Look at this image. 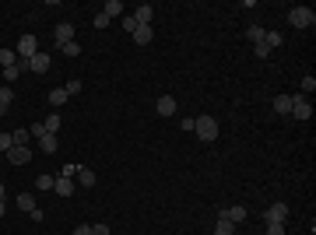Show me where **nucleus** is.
<instances>
[{"mask_svg": "<svg viewBox=\"0 0 316 235\" xmlns=\"http://www.w3.org/2000/svg\"><path fill=\"white\" fill-rule=\"evenodd\" d=\"M193 134H197L204 144H211V141L218 137V120H215V116H197V120H193Z\"/></svg>", "mask_w": 316, "mask_h": 235, "instance_id": "f257e3e1", "label": "nucleus"}, {"mask_svg": "<svg viewBox=\"0 0 316 235\" xmlns=\"http://www.w3.org/2000/svg\"><path fill=\"white\" fill-rule=\"evenodd\" d=\"M288 25H292V28H313L316 25V11L302 7V4L292 7V11H288Z\"/></svg>", "mask_w": 316, "mask_h": 235, "instance_id": "f03ea898", "label": "nucleus"}, {"mask_svg": "<svg viewBox=\"0 0 316 235\" xmlns=\"http://www.w3.org/2000/svg\"><path fill=\"white\" fill-rule=\"evenodd\" d=\"M292 116H295L299 123H309V120H313V102H309L306 95H292Z\"/></svg>", "mask_w": 316, "mask_h": 235, "instance_id": "7ed1b4c3", "label": "nucleus"}, {"mask_svg": "<svg viewBox=\"0 0 316 235\" xmlns=\"http://www.w3.org/2000/svg\"><path fill=\"white\" fill-rule=\"evenodd\" d=\"M14 53H18V60H32V56L39 53V39H35V35H21L18 46H14Z\"/></svg>", "mask_w": 316, "mask_h": 235, "instance_id": "20e7f679", "label": "nucleus"}, {"mask_svg": "<svg viewBox=\"0 0 316 235\" xmlns=\"http://www.w3.org/2000/svg\"><path fill=\"white\" fill-rule=\"evenodd\" d=\"M285 218H288V207L285 204H271L264 211V225H285Z\"/></svg>", "mask_w": 316, "mask_h": 235, "instance_id": "39448f33", "label": "nucleus"}, {"mask_svg": "<svg viewBox=\"0 0 316 235\" xmlns=\"http://www.w3.org/2000/svg\"><path fill=\"white\" fill-rule=\"evenodd\" d=\"M53 42H57V46H67V42H74V25H71V21H60V25L53 28Z\"/></svg>", "mask_w": 316, "mask_h": 235, "instance_id": "423d86ee", "label": "nucleus"}, {"mask_svg": "<svg viewBox=\"0 0 316 235\" xmlns=\"http://www.w3.org/2000/svg\"><path fill=\"white\" fill-rule=\"evenodd\" d=\"M49 64H53V56L39 49V53H35V56L28 60V71H35V74H46V71H49Z\"/></svg>", "mask_w": 316, "mask_h": 235, "instance_id": "0eeeda50", "label": "nucleus"}, {"mask_svg": "<svg viewBox=\"0 0 316 235\" xmlns=\"http://www.w3.org/2000/svg\"><path fill=\"white\" fill-rule=\"evenodd\" d=\"M7 161H11V165H28V161H32V151H28L25 144H14V148L7 151Z\"/></svg>", "mask_w": 316, "mask_h": 235, "instance_id": "6e6552de", "label": "nucleus"}, {"mask_svg": "<svg viewBox=\"0 0 316 235\" xmlns=\"http://www.w3.org/2000/svg\"><path fill=\"white\" fill-rule=\"evenodd\" d=\"M155 109H158V116H165V120H169V116H176V109H179V105H176V98H172V95H158Z\"/></svg>", "mask_w": 316, "mask_h": 235, "instance_id": "1a4fd4ad", "label": "nucleus"}, {"mask_svg": "<svg viewBox=\"0 0 316 235\" xmlns=\"http://www.w3.org/2000/svg\"><path fill=\"white\" fill-rule=\"evenodd\" d=\"M134 42H137V46L155 42V25H137V28H134Z\"/></svg>", "mask_w": 316, "mask_h": 235, "instance_id": "9d476101", "label": "nucleus"}, {"mask_svg": "<svg viewBox=\"0 0 316 235\" xmlns=\"http://www.w3.org/2000/svg\"><path fill=\"white\" fill-rule=\"evenodd\" d=\"M130 18H134L137 25H151V21H155V7H151V4H141V7H137Z\"/></svg>", "mask_w": 316, "mask_h": 235, "instance_id": "9b49d317", "label": "nucleus"}, {"mask_svg": "<svg viewBox=\"0 0 316 235\" xmlns=\"http://www.w3.org/2000/svg\"><path fill=\"white\" fill-rule=\"evenodd\" d=\"M246 214H249V211H246V207H239V204H236V207H225V211H222V218H225V221H232L236 228L246 221Z\"/></svg>", "mask_w": 316, "mask_h": 235, "instance_id": "f8f14e48", "label": "nucleus"}, {"mask_svg": "<svg viewBox=\"0 0 316 235\" xmlns=\"http://www.w3.org/2000/svg\"><path fill=\"white\" fill-rule=\"evenodd\" d=\"M78 183L84 186V190H91V186L98 183V175H95L91 168H84V165H78Z\"/></svg>", "mask_w": 316, "mask_h": 235, "instance_id": "ddd939ff", "label": "nucleus"}, {"mask_svg": "<svg viewBox=\"0 0 316 235\" xmlns=\"http://www.w3.org/2000/svg\"><path fill=\"white\" fill-rule=\"evenodd\" d=\"M42 127H46V134H60V127H64V120H60V112L53 109L46 120H42Z\"/></svg>", "mask_w": 316, "mask_h": 235, "instance_id": "4468645a", "label": "nucleus"}, {"mask_svg": "<svg viewBox=\"0 0 316 235\" xmlns=\"http://www.w3.org/2000/svg\"><path fill=\"white\" fill-rule=\"evenodd\" d=\"M53 190H57V197H71V193H74V179H64V175H57Z\"/></svg>", "mask_w": 316, "mask_h": 235, "instance_id": "2eb2a0df", "label": "nucleus"}, {"mask_svg": "<svg viewBox=\"0 0 316 235\" xmlns=\"http://www.w3.org/2000/svg\"><path fill=\"white\" fill-rule=\"evenodd\" d=\"M46 98H49V105H53V109H60V105H64V102H67V98H71V95H67V91H64V88H53V91H49V95H46Z\"/></svg>", "mask_w": 316, "mask_h": 235, "instance_id": "dca6fc26", "label": "nucleus"}, {"mask_svg": "<svg viewBox=\"0 0 316 235\" xmlns=\"http://www.w3.org/2000/svg\"><path fill=\"white\" fill-rule=\"evenodd\" d=\"M274 112L288 116V112H292V95H278V98H274Z\"/></svg>", "mask_w": 316, "mask_h": 235, "instance_id": "f3484780", "label": "nucleus"}, {"mask_svg": "<svg viewBox=\"0 0 316 235\" xmlns=\"http://www.w3.org/2000/svg\"><path fill=\"white\" fill-rule=\"evenodd\" d=\"M39 148H42L46 155H57V134H42V137H39Z\"/></svg>", "mask_w": 316, "mask_h": 235, "instance_id": "a211bd4d", "label": "nucleus"}, {"mask_svg": "<svg viewBox=\"0 0 316 235\" xmlns=\"http://www.w3.org/2000/svg\"><path fill=\"white\" fill-rule=\"evenodd\" d=\"M281 42H285V39H281V32H264V46H267L271 53H274V49H278Z\"/></svg>", "mask_w": 316, "mask_h": 235, "instance_id": "6ab92c4d", "label": "nucleus"}, {"mask_svg": "<svg viewBox=\"0 0 316 235\" xmlns=\"http://www.w3.org/2000/svg\"><path fill=\"white\" fill-rule=\"evenodd\" d=\"M18 207H21V211L28 214V211H35L39 204H35V197H32V193H18Z\"/></svg>", "mask_w": 316, "mask_h": 235, "instance_id": "aec40b11", "label": "nucleus"}, {"mask_svg": "<svg viewBox=\"0 0 316 235\" xmlns=\"http://www.w3.org/2000/svg\"><path fill=\"white\" fill-rule=\"evenodd\" d=\"M215 235H236V225H232V221H225V218L218 214V225H215Z\"/></svg>", "mask_w": 316, "mask_h": 235, "instance_id": "412c9836", "label": "nucleus"}, {"mask_svg": "<svg viewBox=\"0 0 316 235\" xmlns=\"http://www.w3.org/2000/svg\"><path fill=\"white\" fill-rule=\"evenodd\" d=\"M102 14H109V18H116V14H123V0H106V7H102Z\"/></svg>", "mask_w": 316, "mask_h": 235, "instance_id": "4be33fe9", "label": "nucleus"}, {"mask_svg": "<svg viewBox=\"0 0 316 235\" xmlns=\"http://www.w3.org/2000/svg\"><path fill=\"white\" fill-rule=\"evenodd\" d=\"M53 183H57V175H49V172L35 175V190H53Z\"/></svg>", "mask_w": 316, "mask_h": 235, "instance_id": "5701e85b", "label": "nucleus"}, {"mask_svg": "<svg viewBox=\"0 0 316 235\" xmlns=\"http://www.w3.org/2000/svg\"><path fill=\"white\" fill-rule=\"evenodd\" d=\"M14 64H18V53H14V49H4V46H0V67H14Z\"/></svg>", "mask_w": 316, "mask_h": 235, "instance_id": "b1692460", "label": "nucleus"}, {"mask_svg": "<svg viewBox=\"0 0 316 235\" xmlns=\"http://www.w3.org/2000/svg\"><path fill=\"white\" fill-rule=\"evenodd\" d=\"M11 98H14V91H11V88H0V116L11 109Z\"/></svg>", "mask_w": 316, "mask_h": 235, "instance_id": "393cba45", "label": "nucleus"}, {"mask_svg": "<svg viewBox=\"0 0 316 235\" xmlns=\"http://www.w3.org/2000/svg\"><path fill=\"white\" fill-rule=\"evenodd\" d=\"M60 53H64L67 60H74V56L81 53V46H78V42H67V46H60Z\"/></svg>", "mask_w": 316, "mask_h": 235, "instance_id": "a878e982", "label": "nucleus"}, {"mask_svg": "<svg viewBox=\"0 0 316 235\" xmlns=\"http://www.w3.org/2000/svg\"><path fill=\"white\" fill-rule=\"evenodd\" d=\"M264 32H267V28L253 25V28H249V42H253V46H256V42H264Z\"/></svg>", "mask_w": 316, "mask_h": 235, "instance_id": "bb28decb", "label": "nucleus"}, {"mask_svg": "<svg viewBox=\"0 0 316 235\" xmlns=\"http://www.w3.org/2000/svg\"><path fill=\"white\" fill-rule=\"evenodd\" d=\"M28 137H32L28 130H14V134H11V141H14V144H25V148H28Z\"/></svg>", "mask_w": 316, "mask_h": 235, "instance_id": "cd10ccee", "label": "nucleus"}, {"mask_svg": "<svg viewBox=\"0 0 316 235\" xmlns=\"http://www.w3.org/2000/svg\"><path fill=\"white\" fill-rule=\"evenodd\" d=\"M253 56H256V60H267V56H271V49H267L264 42H256V46H253Z\"/></svg>", "mask_w": 316, "mask_h": 235, "instance_id": "c85d7f7f", "label": "nucleus"}, {"mask_svg": "<svg viewBox=\"0 0 316 235\" xmlns=\"http://www.w3.org/2000/svg\"><path fill=\"white\" fill-rule=\"evenodd\" d=\"M64 91H67V95H78V91H81V81H78V78H71L67 84H64Z\"/></svg>", "mask_w": 316, "mask_h": 235, "instance_id": "c756f323", "label": "nucleus"}, {"mask_svg": "<svg viewBox=\"0 0 316 235\" xmlns=\"http://www.w3.org/2000/svg\"><path fill=\"white\" fill-rule=\"evenodd\" d=\"M302 91H306V95H309V91H316V78H313V74H306V78H302Z\"/></svg>", "mask_w": 316, "mask_h": 235, "instance_id": "7c9ffc66", "label": "nucleus"}, {"mask_svg": "<svg viewBox=\"0 0 316 235\" xmlns=\"http://www.w3.org/2000/svg\"><path fill=\"white\" fill-rule=\"evenodd\" d=\"M91 235H113V228H109V225H102V221H98V225H91Z\"/></svg>", "mask_w": 316, "mask_h": 235, "instance_id": "2f4dec72", "label": "nucleus"}, {"mask_svg": "<svg viewBox=\"0 0 316 235\" xmlns=\"http://www.w3.org/2000/svg\"><path fill=\"white\" fill-rule=\"evenodd\" d=\"M109 21H113V18H109V14H95V21H91V25H95V28H106V25H109Z\"/></svg>", "mask_w": 316, "mask_h": 235, "instance_id": "473e14b6", "label": "nucleus"}, {"mask_svg": "<svg viewBox=\"0 0 316 235\" xmlns=\"http://www.w3.org/2000/svg\"><path fill=\"white\" fill-rule=\"evenodd\" d=\"M28 134H32V137H35V141H39V137H42V134H46V127H42V123H32V127H28Z\"/></svg>", "mask_w": 316, "mask_h": 235, "instance_id": "72a5a7b5", "label": "nucleus"}, {"mask_svg": "<svg viewBox=\"0 0 316 235\" xmlns=\"http://www.w3.org/2000/svg\"><path fill=\"white\" fill-rule=\"evenodd\" d=\"M14 148V141H11V134H0V151H11Z\"/></svg>", "mask_w": 316, "mask_h": 235, "instance_id": "f704fd0d", "label": "nucleus"}, {"mask_svg": "<svg viewBox=\"0 0 316 235\" xmlns=\"http://www.w3.org/2000/svg\"><path fill=\"white\" fill-rule=\"evenodd\" d=\"M264 232L267 235H285V225H264Z\"/></svg>", "mask_w": 316, "mask_h": 235, "instance_id": "c9c22d12", "label": "nucleus"}, {"mask_svg": "<svg viewBox=\"0 0 316 235\" xmlns=\"http://www.w3.org/2000/svg\"><path fill=\"white\" fill-rule=\"evenodd\" d=\"M60 175H64V179H74V175H78V165H64V172H60Z\"/></svg>", "mask_w": 316, "mask_h": 235, "instance_id": "e433bc0d", "label": "nucleus"}, {"mask_svg": "<svg viewBox=\"0 0 316 235\" xmlns=\"http://www.w3.org/2000/svg\"><path fill=\"white\" fill-rule=\"evenodd\" d=\"M123 28H127V32H130V35H134V28H137V21H134V18H130V14H127V18H123Z\"/></svg>", "mask_w": 316, "mask_h": 235, "instance_id": "4c0bfd02", "label": "nucleus"}, {"mask_svg": "<svg viewBox=\"0 0 316 235\" xmlns=\"http://www.w3.org/2000/svg\"><path fill=\"white\" fill-rule=\"evenodd\" d=\"M71 235H91V225H78V228H74Z\"/></svg>", "mask_w": 316, "mask_h": 235, "instance_id": "58836bf2", "label": "nucleus"}, {"mask_svg": "<svg viewBox=\"0 0 316 235\" xmlns=\"http://www.w3.org/2000/svg\"><path fill=\"white\" fill-rule=\"evenodd\" d=\"M4 197H7V190H4V179H0V200H4Z\"/></svg>", "mask_w": 316, "mask_h": 235, "instance_id": "ea45409f", "label": "nucleus"}, {"mask_svg": "<svg viewBox=\"0 0 316 235\" xmlns=\"http://www.w3.org/2000/svg\"><path fill=\"white\" fill-rule=\"evenodd\" d=\"M4 211H7V207H4V200H0V218H4Z\"/></svg>", "mask_w": 316, "mask_h": 235, "instance_id": "a19ab883", "label": "nucleus"}]
</instances>
